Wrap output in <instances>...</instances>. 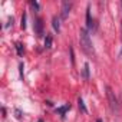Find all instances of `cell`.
Here are the masks:
<instances>
[{
  "label": "cell",
  "instance_id": "1",
  "mask_svg": "<svg viewBox=\"0 0 122 122\" xmlns=\"http://www.w3.org/2000/svg\"><path fill=\"white\" fill-rule=\"evenodd\" d=\"M79 40H81V46H82V49H83L88 55H92V53H93L92 40H91L89 33H88L86 29H81V32H79Z\"/></svg>",
  "mask_w": 122,
  "mask_h": 122
},
{
  "label": "cell",
  "instance_id": "2",
  "mask_svg": "<svg viewBox=\"0 0 122 122\" xmlns=\"http://www.w3.org/2000/svg\"><path fill=\"white\" fill-rule=\"evenodd\" d=\"M106 95H108V99H109V105H111V108H112L113 111H116V109H118V101H116V96H115L113 91H112L109 86H106Z\"/></svg>",
  "mask_w": 122,
  "mask_h": 122
},
{
  "label": "cell",
  "instance_id": "3",
  "mask_svg": "<svg viewBox=\"0 0 122 122\" xmlns=\"http://www.w3.org/2000/svg\"><path fill=\"white\" fill-rule=\"evenodd\" d=\"M33 30L37 36H42L43 35V20L40 17H36L35 23H33Z\"/></svg>",
  "mask_w": 122,
  "mask_h": 122
},
{
  "label": "cell",
  "instance_id": "4",
  "mask_svg": "<svg viewBox=\"0 0 122 122\" xmlns=\"http://www.w3.org/2000/svg\"><path fill=\"white\" fill-rule=\"evenodd\" d=\"M71 9H72V3H68V2H63V3H62V17H63V19L68 17Z\"/></svg>",
  "mask_w": 122,
  "mask_h": 122
},
{
  "label": "cell",
  "instance_id": "5",
  "mask_svg": "<svg viewBox=\"0 0 122 122\" xmlns=\"http://www.w3.org/2000/svg\"><path fill=\"white\" fill-rule=\"evenodd\" d=\"M86 20H88V27L92 29V27H93V23H92V20H91V10H89V7H88V13H86Z\"/></svg>",
  "mask_w": 122,
  "mask_h": 122
},
{
  "label": "cell",
  "instance_id": "6",
  "mask_svg": "<svg viewBox=\"0 0 122 122\" xmlns=\"http://www.w3.org/2000/svg\"><path fill=\"white\" fill-rule=\"evenodd\" d=\"M52 22H53V29H55V30H57V32H59V30H60V25H59V19H57V17H56V16H55V17H53V20H52Z\"/></svg>",
  "mask_w": 122,
  "mask_h": 122
},
{
  "label": "cell",
  "instance_id": "7",
  "mask_svg": "<svg viewBox=\"0 0 122 122\" xmlns=\"http://www.w3.org/2000/svg\"><path fill=\"white\" fill-rule=\"evenodd\" d=\"M83 76H85V79L89 78V65L88 63H85V66H83Z\"/></svg>",
  "mask_w": 122,
  "mask_h": 122
},
{
  "label": "cell",
  "instance_id": "8",
  "mask_svg": "<svg viewBox=\"0 0 122 122\" xmlns=\"http://www.w3.org/2000/svg\"><path fill=\"white\" fill-rule=\"evenodd\" d=\"M78 103H79V108H81V111H82V112H86V108H85V103H83L82 98H79V99H78Z\"/></svg>",
  "mask_w": 122,
  "mask_h": 122
},
{
  "label": "cell",
  "instance_id": "9",
  "mask_svg": "<svg viewBox=\"0 0 122 122\" xmlns=\"http://www.w3.org/2000/svg\"><path fill=\"white\" fill-rule=\"evenodd\" d=\"M45 46H46V47H50V46H52V36H47V37H46Z\"/></svg>",
  "mask_w": 122,
  "mask_h": 122
},
{
  "label": "cell",
  "instance_id": "10",
  "mask_svg": "<svg viewBox=\"0 0 122 122\" xmlns=\"http://www.w3.org/2000/svg\"><path fill=\"white\" fill-rule=\"evenodd\" d=\"M69 108H71V105H66V106H63V108H59L57 111H59L60 113H62V115H63V113H65V112H66V111H68Z\"/></svg>",
  "mask_w": 122,
  "mask_h": 122
},
{
  "label": "cell",
  "instance_id": "11",
  "mask_svg": "<svg viewBox=\"0 0 122 122\" xmlns=\"http://www.w3.org/2000/svg\"><path fill=\"white\" fill-rule=\"evenodd\" d=\"M22 27H23V29L26 27V15L22 16Z\"/></svg>",
  "mask_w": 122,
  "mask_h": 122
},
{
  "label": "cell",
  "instance_id": "12",
  "mask_svg": "<svg viewBox=\"0 0 122 122\" xmlns=\"http://www.w3.org/2000/svg\"><path fill=\"white\" fill-rule=\"evenodd\" d=\"M16 47H17L19 55H22V53H23V50H22V45H20V43H17V45H16Z\"/></svg>",
  "mask_w": 122,
  "mask_h": 122
},
{
  "label": "cell",
  "instance_id": "13",
  "mask_svg": "<svg viewBox=\"0 0 122 122\" xmlns=\"http://www.w3.org/2000/svg\"><path fill=\"white\" fill-rule=\"evenodd\" d=\"M32 6H33V7H36V9H39V5H37L36 2H32Z\"/></svg>",
  "mask_w": 122,
  "mask_h": 122
},
{
  "label": "cell",
  "instance_id": "14",
  "mask_svg": "<svg viewBox=\"0 0 122 122\" xmlns=\"http://www.w3.org/2000/svg\"><path fill=\"white\" fill-rule=\"evenodd\" d=\"M98 122H102V121H101V119H98Z\"/></svg>",
  "mask_w": 122,
  "mask_h": 122
}]
</instances>
